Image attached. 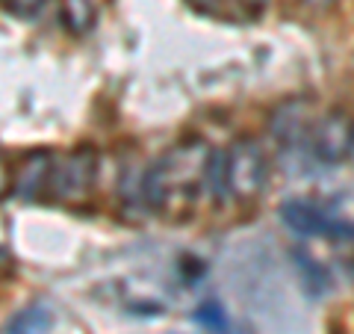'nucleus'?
<instances>
[{
    "label": "nucleus",
    "instance_id": "f257e3e1",
    "mask_svg": "<svg viewBox=\"0 0 354 334\" xmlns=\"http://www.w3.org/2000/svg\"><path fill=\"white\" fill-rule=\"evenodd\" d=\"M209 157L204 142H183L151 166L142 177V202L151 210H174L186 207L198 198L201 181L207 184Z\"/></svg>",
    "mask_w": 354,
    "mask_h": 334
},
{
    "label": "nucleus",
    "instance_id": "423d86ee",
    "mask_svg": "<svg viewBox=\"0 0 354 334\" xmlns=\"http://www.w3.org/2000/svg\"><path fill=\"white\" fill-rule=\"evenodd\" d=\"M53 154L50 151H32L24 160L15 166V181H12V193L21 202H32L41 198L44 189L50 186V175H53Z\"/></svg>",
    "mask_w": 354,
    "mask_h": 334
},
{
    "label": "nucleus",
    "instance_id": "ddd939ff",
    "mask_svg": "<svg viewBox=\"0 0 354 334\" xmlns=\"http://www.w3.org/2000/svg\"><path fill=\"white\" fill-rule=\"evenodd\" d=\"M39 6H41V0H6V9H9V12H12V15H21V18L32 15Z\"/></svg>",
    "mask_w": 354,
    "mask_h": 334
},
{
    "label": "nucleus",
    "instance_id": "39448f33",
    "mask_svg": "<svg viewBox=\"0 0 354 334\" xmlns=\"http://www.w3.org/2000/svg\"><path fill=\"white\" fill-rule=\"evenodd\" d=\"M313 151L319 160L325 163H339L354 151V121L334 109L316 125L313 133Z\"/></svg>",
    "mask_w": 354,
    "mask_h": 334
},
{
    "label": "nucleus",
    "instance_id": "9b49d317",
    "mask_svg": "<svg viewBox=\"0 0 354 334\" xmlns=\"http://www.w3.org/2000/svg\"><path fill=\"white\" fill-rule=\"evenodd\" d=\"M195 319L201 322V326H207L209 331H216V334H225L227 331V319H225V310H221L216 302H207L195 310Z\"/></svg>",
    "mask_w": 354,
    "mask_h": 334
},
{
    "label": "nucleus",
    "instance_id": "9d476101",
    "mask_svg": "<svg viewBox=\"0 0 354 334\" xmlns=\"http://www.w3.org/2000/svg\"><path fill=\"white\" fill-rule=\"evenodd\" d=\"M292 261H295L298 270H301V278H304V284H307L310 293H325L328 290V275H325L322 266L310 261L304 252H292Z\"/></svg>",
    "mask_w": 354,
    "mask_h": 334
},
{
    "label": "nucleus",
    "instance_id": "f03ea898",
    "mask_svg": "<svg viewBox=\"0 0 354 334\" xmlns=\"http://www.w3.org/2000/svg\"><path fill=\"white\" fill-rule=\"evenodd\" d=\"M97 177V157L92 148H74L53 163L50 175V198L59 204H80L92 195Z\"/></svg>",
    "mask_w": 354,
    "mask_h": 334
},
{
    "label": "nucleus",
    "instance_id": "6e6552de",
    "mask_svg": "<svg viewBox=\"0 0 354 334\" xmlns=\"http://www.w3.org/2000/svg\"><path fill=\"white\" fill-rule=\"evenodd\" d=\"M50 328V310L41 305H30L6 322V334H44Z\"/></svg>",
    "mask_w": 354,
    "mask_h": 334
},
{
    "label": "nucleus",
    "instance_id": "1a4fd4ad",
    "mask_svg": "<svg viewBox=\"0 0 354 334\" xmlns=\"http://www.w3.org/2000/svg\"><path fill=\"white\" fill-rule=\"evenodd\" d=\"M62 24L68 27L74 36L92 30L95 24V6L92 0H62Z\"/></svg>",
    "mask_w": 354,
    "mask_h": 334
},
{
    "label": "nucleus",
    "instance_id": "f8f14e48",
    "mask_svg": "<svg viewBox=\"0 0 354 334\" xmlns=\"http://www.w3.org/2000/svg\"><path fill=\"white\" fill-rule=\"evenodd\" d=\"M12 181H15V172H12V163L3 151H0V198H3L9 189H12Z\"/></svg>",
    "mask_w": 354,
    "mask_h": 334
},
{
    "label": "nucleus",
    "instance_id": "0eeeda50",
    "mask_svg": "<svg viewBox=\"0 0 354 334\" xmlns=\"http://www.w3.org/2000/svg\"><path fill=\"white\" fill-rule=\"evenodd\" d=\"M307 104L304 101H290L283 104L272 118V133L278 137L281 146H292V142L304 139L307 133Z\"/></svg>",
    "mask_w": 354,
    "mask_h": 334
},
{
    "label": "nucleus",
    "instance_id": "7ed1b4c3",
    "mask_svg": "<svg viewBox=\"0 0 354 334\" xmlns=\"http://www.w3.org/2000/svg\"><path fill=\"white\" fill-rule=\"evenodd\" d=\"M227 193L236 198H254L266 181V157L251 139H239L225 151Z\"/></svg>",
    "mask_w": 354,
    "mask_h": 334
},
{
    "label": "nucleus",
    "instance_id": "20e7f679",
    "mask_svg": "<svg viewBox=\"0 0 354 334\" xmlns=\"http://www.w3.org/2000/svg\"><path fill=\"white\" fill-rule=\"evenodd\" d=\"M281 219L286 228L301 237H328V240H354V225L328 216L322 207L310 202H286L281 207Z\"/></svg>",
    "mask_w": 354,
    "mask_h": 334
},
{
    "label": "nucleus",
    "instance_id": "4468645a",
    "mask_svg": "<svg viewBox=\"0 0 354 334\" xmlns=\"http://www.w3.org/2000/svg\"><path fill=\"white\" fill-rule=\"evenodd\" d=\"M334 3H337V0H304V6H310V9H328Z\"/></svg>",
    "mask_w": 354,
    "mask_h": 334
}]
</instances>
